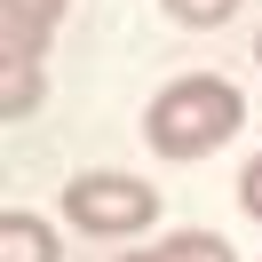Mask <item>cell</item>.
Wrapping results in <instances>:
<instances>
[{
    "label": "cell",
    "instance_id": "cell-2",
    "mask_svg": "<svg viewBox=\"0 0 262 262\" xmlns=\"http://www.w3.org/2000/svg\"><path fill=\"white\" fill-rule=\"evenodd\" d=\"M64 214L80 230H96V238H135V230L159 214V191L151 183H135V175H80V183H64Z\"/></svg>",
    "mask_w": 262,
    "mask_h": 262
},
{
    "label": "cell",
    "instance_id": "cell-7",
    "mask_svg": "<svg viewBox=\"0 0 262 262\" xmlns=\"http://www.w3.org/2000/svg\"><path fill=\"white\" fill-rule=\"evenodd\" d=\"M238 207L262 223V159H246V175H238Z\"/></svg>",
    "mask_w": 262,
    "mask_h": 262
},
{
    "label": "cell",
    "instance_id": "cell-1",
    "mask_svg": "<svg viewBox=\"0 0 262 262\" xmlns=\"http://www.w3.org/2000/svg\"><path fill=\"white\" fill-rule=\"evenodd\" d=\"M238 119H246L238 88L214 80V72H191V80H175V88L151 96L143 135H151L159 159H207V151H223L230 135H238Z\"/></svg>",
    "mask_w": 262,
    "mask_h": 262
},
{
    "label": "cell",
    "instance_id": "cell-5",
    "mask_svg": "<svg viewBox=\"0 0 262 262\" xmlns=\"http://www.w3.org/2000/svg\"><path fill=\"white\" fill-rule=\"evenodd\" d=\"M127 262H230V246L214 238V230H183V238L143 246V254H127Z\"/></svg>",
    "mask_w": 262,
    "mask_h": 262
},
{
    "label": "cell",
    "instance_id": "cell-6",
    "mask_svg": "<svg viewBox=\"0 0 262 262\" xmlns=\"http://www.w3.org/2000/svg\"><path fill=\"white\" fill-rule=\"evenodd\" d=\"M238 0H167V16H183V24H223Z\"/></svg>",
    "mask_w": 262,
    "mask_h": 262
},
{
    "label": "cell",
    "instance_id": "cell-8",
    "mask_svg": "<svg viewBox=\"0 0 262 262\" xmlns=\"http://www.w3.org/2000/svg\"><path fill=\"white\" fill-rule=\"evenodd\" d=\"M254 56H262V48H254Z\"/></svg>",
    "mask_w": 262,
    "mask_h": 262
},
{
    "label": "cell",
    "instance_id": "cell-4",
    "mask_svg": "<svg viewBox=\"0 0 262 262\" xmlns=\"http://www.w3.org/2000/svg\"><path fill=\"white\" fill-rule=\"evenodd\" d=\"M0 262H56V230L40 214H0Z\"/></svg>",
    "mask_w": 262,
    "mask_h": 262
},
{
    "label": "cell",
    "instance_id": "cell-3",
    "mask_svg": "<svg viewBox=\"0 0 262 262\" xmlns=\"http://www.w3.org/2000/svg\"><path fill=\"white\" fill-rule=\"evenodd\" d=\"M56 24H64V0H0V64H40Z\"/></svg>",
    "mask_w": 262,
    "mask_h": 262
}]
</instances>
